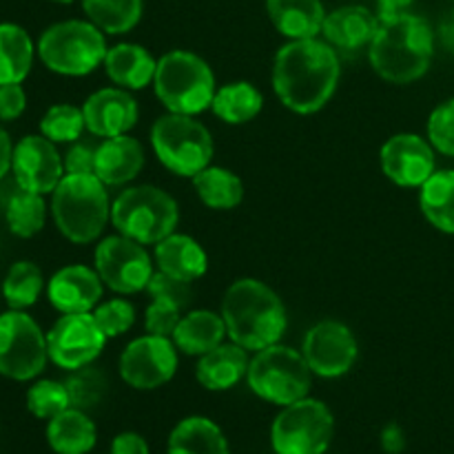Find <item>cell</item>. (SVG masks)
I'll list each match as a JSON object with an SVG mask.
<instances>
[{
  "label": "cell",
  "instance_id": "obj_30",
  "mask_svg": "<svg viewBox=\"0 0 454 454\" xmlns=\"http://www.w3.org/2000/svg\"><path fill=\"white\" fill-rule=\"evenodd\" d=\"M35 47L25 27L0 22V84H22L34 67Z\"/></svg>",
  "mask_w": 454,
  "mask_h": 454
},
{
  "label": "cell",
  "instance_id": "obj_44",
  "mask_svg": "<svg viewBox=\"0 0 454 454\" xmlns=\"http://www.w3.org/2000/svg\"><path fill=\"white\" fill-rule=\"evenodd\" d=\"M27 109V93L22 84H0V120L12 122Z\"/></svg>",
  "mask_w": 454,
  "mask_h": 454
},
{
  "label": "cell",
  "instance_id": "obj_24",
  "mask_svg": "<svg viewBox=\"0 0 454 454\" xmlns=\"http://www.w3.org/2000/svg\"><path fill=\"white\" fill-rule=\"evenodd\" d=\"M155 69H158V60L142 44L120 43L106 51V75L115 87L127 89V91H140L153 84Z\"/></svg>",
  "mask_w": 454,
  "mask_h": 454
},
{
  "label": "cell",
  "instance_id": "obj_31",
  "mask_svg": "<svg viewBox=\"0 0 454 454\" xmlns=\"http://www.w3.org/2000/svg\"><path fill=\"white\" fill-rule=\"evenodd\" d=\"M191 180H193V189L200 202L213 211H231V208H238L242 204L244 182L231 168L208 164Z\"/></svg>",
  "mask_w": 454,
  "mask_h": 454
},
{
  "label": "cell",
  "instance_id": "obj_35",
  "mask_svg": "<svg viewBox=\"0 0 454 454\" xmlns=\"http://www.w3.org/2000/svg\"><path fill=\"white\" fill-rule=\"evenodd\" d=\"M44 291V275L34 262H13L3 282V297L9 309L27 310L38 301Z\"/></svg>",
  "mask_w": 454,
  "mask_h": 454
},
{
  "label": "cell",
  "instance_id": "obj_8",
  "mask_svg": "<svg viewBox=\"0 0 454 454\" xmlns=\"http://www.w3.org/2000/svg\"><path fill=\"white\" fill-rule=\"evenodd\" d=\"M247 384L253 393L273 406H288L309 397L313 371L301 350L284 344L266 346L251 357Z\"/></svg>",
  "mask_w": 454,
  "mask_h": 454
},
{
  "label": "cell",
  "instance_id": "obj_21",
  "mask_svg": "<svg viewBox=\"0 0 454 454\" xmlns=\"http://www.w3.org/2000/svg\"><path fill=\"white\" fill-rule=\"evenodd\" d=\"M145 167V149L140 140L129 133L115 137H105L98 145L96 176L105 186L129 184L140 176Z\"/></svg>",
  "mask_w": 454,
  "mask_h": 454
},
{
  "label": "cell",
  "instance_id": "obj_1",
  "mask_svg": "<svg viewBox=\"0 0 454 454\" xmlns=\"http://www.w3.org/2000/svg\"><path fill=\"white\" fill-rule=\"evenodd\" d=\"M341 67L337 49L326 40H288L273 58V91L288 111L313 115L335 96Z\"/></svg>",
  "mask_w": 454,
  "mask_h": 454
},
{
  "label": "cell",
  "instance_id": "obj_7",
  "mask_svg": "<svg viewBox=\"0 0 454 454\" xmlns=\"http://www.w3.org/2000/svg\"><path fill=\"white\" fill-rule=\"evenodd\" d=\"M105 35L91 20H62L43 31L35 51L53 74L82 78L105 65Z\"/></svg>",
  "mask_w": 454,
  "mask_h": 454
},
{
  "label": "cell",
  "instance_id": "obj_38",
  "mask_svg": "<svg viewBox=\"0 0 454 454\" xmlns=\"http://www.w3.org/2000/svg\"><path fill=\"white\" fill-rule=\"evenodd\" d=\"M67 390H69L71 406L80 411L98 406L106 393V377L98 368L84 366L78 371H71L65 380Z\"/></svg>",
  "mask_w": 454,
  "mask_h": 454
},
{
  "label": "cell",
  "instance_id": "obj_32",
  "mask_svg": "<svg viewBox=\"0 0 454 454\" xmlns=\"http://www.w3.org/2000/svg\"><path fill=\"white\" fill-rule=\"evenodd\" d=\"M419 207L434 229L454 235V168L434 171L419 186Z\"/></svg>",
  "mask_w": 454,
  "mask_h": 454
},
{
  "label": "cell",
  "instance_id": "obj_40",
  "mask_svg": "<svg viewBox=\"0 0 454 454\" xmlns=\"http://www.w3.org/2000/svg\"><path fill=\"white\" fill-rule=\"evenodd\" d=\"M428 142L442 155L454 158V98L437 105L430 114Z\"/></svg>",
  "mask_w": 454,
  "mask_h": 454
},
{
  "label": "cell",
  "instance_id": "obj_29",
  "mask_svg": "<svg viewBox=\"0 0 454 454\" xmlns=\"http://www.w3.org/2000/svg\"><path fill=\"white\" fill-rule=\"evenodd\" d=\"M262 109H264V96L255 84L247 82V80H235L224 87H217L211 102V111L215 114V118L231 127L251 122L260 115Z\"/></svg>",
  "mask_w": 454,
  "mask_h": 454
},
{
  "label": "cell",
  "instance_id": "obj_23",
  "mask_svg": "<svg viewBox=\"0 0 454 454\" xmlns=\"http://www.w3.org/2000/svg\"><path fill=\"white\" fill-rule=\"evenodd\" d=\"M153 262L158 270L189 284L208 270V257L202 244L184 233H171L155 244Z\"/></svg>",
  "mask_w": 454,
  "mask_h": 454
},
{
  "label": "cell",
  "instance_id": "obj_15",
  "mask_svg": "<svg viewBox=\"0 0 454 454\" xmlns=\"http://www.w3.org/2000/svg\"><path fill=\"white\" fill-rule=\"evenodd\" d=\"M301 355L313 375L322 380H337L353 371L359 355L357 337L344 322L322 319L306 331Z\"/></svg>",
  "mask_w": 454,
  "mask_h": 454
},
{
  "label": "cell",
  "instance_id": "obj_4",
  "mask_svg": "<svg viewBox=\"0 0 454 454\" xmlns=\"http://www.w3.org/2000/svg\"><path fill=\"white\" fill-rule=\"evenodd\" d=\"M153 91L168 114L200 115L211 109L217 91L215 74L198 53L173 49L160 56Z\"/></svg>",
  "mask_w": 454,
  "mask_h": 454
},
{
  "label": "cell",
  "instance_id": "obj_25",
  "mask_svg": "<svg viewBox=\"0 0 454 454\" xmlns=\"http://www.w3.org/2000/svg\"><path fill=\"white\" fill-rule=\"evenodd\" d=\"M226 337H229V333H226L222 313L208 309H195L182 315L171 340L182 355L202 357L208 350L224 344Z\"/></svg>",
  "mask_w": 454,
  "mask_h": 454
},
{
  "label": "cell",
  "instance_id": "obj_47",
  "mask_svg": "<svg viewBox=\"0 0 454 454\" xmlns=\"http://www.w3.org/2000/svg\"><path fill=\"white\" fill-rule=\"evenodd\" d=\"M12 160H13V145L9 133L0 127V180L12 171Z\"/></svg>",
  "mask_w": 454,
  "mask_h": 454
},
{
  "label": "cell",
  "instance_id": "obj_43",
  "mask_svg": "<svg viewBox=\"0 0 454 454\" xmlns=\"http://www.w3.org/2000/svg\"><path fill=\"white\" fill-rule=\"evenodd\" d=\"M96 153H98L96 142L91 140L71 142L67 153L62 155L65 173H71V176H96Z\"/></svg>",
  "mask_w": 454,
  "mask_h": 454
},
{
  "label": "cell",
  "instance_id": "obj_34",
  "mask_svg": "<svg viewBox=\"0 0 454 454\" xmlns=\"http://www.w3.org/2000/svg\"><path fill=\"white\" fill-rule=\"evenodd\" d=\"M4 220H7L9 231L16 238L29 239L38 235L44 229L47 222V202L44 195L34 193V191H25L18 186L7 200L4 207Z\"/></svg>",
  "mask_w": 454,
  "mask_h": 454
},
{
  "label": "cell",
  "instance_id": "obj_46",
  "mask_svg": "<svg viewBox=\"0 0 454 454\" xmlns=\"http://www.w3.org/2000/svg\"><path fill=\"white\" fill-rule=\"evenodd\" d=\"M380 443H381V450L386 454H402L406 450V433L399 424L390 421L381 428L380 434Z\"/></svg>",
  "mask_w": 454,
  "mask_h": 454
},
{
  "label": "cell",
  "instance_id": "obj_42",
  "mask_svg": "<svg viewBox=\"0 0 454 454\" xmlns=\"http://www.w3.org/2000/svg\"><path fill=\"white\" fill-rule=\"evenodd\" d=\"M146 293H149L151 300H167L171 304L180 306L182 310H186L191 301V284L171 278L162 270H155L149 286H146Z\"/></svg>",
  "mask_w": 454,
  "mask_h": 454
},
{
  "label": "cell",
  "instance_id": "obj_3",
  "mask_svg": "<svg viewBox=\"0 0 454 454\" xmlns=\"http://www.w3.org/2000/svg\"><path fill=\"white\" fill-rule=\"evenodd\" d=\"M220 313L229 340L253 353L278 344L286 333V306L282 297L260 279H235L226 288Z\"/></svg>",
  "mask_w": 454,
  "mask_h": 454
},
{
  "label": "cell",
  "instance_id": "obj_14",
  "mask_svg": "<svg viewBox=\"0 0 454 454\" xmlns=\"http://www.w3.org/2000/svg\"><path fill=\"white\" fill-rule=\"evenodd\" d=\"M105 344L106 335L93 313L60 315L47 333L49 359L67 372L91 366L105 350Z\"/></svg>",
  "mask_w": 454,
  "mask_h": 454
},
{
  "label": "cell",
  "instance_id": "obj_22",
  "mask_svg": "<svg viewBox=\"0 0 454 454\" xmlns=\"http://www.w3.org/2000/svg\"><path fill=\"white\" fill-rule=\"evenodd\" d=\"M248 364H251V357H248L247 348H242L235 341H224L217 348L198 357L195 380L204 390L224 393V390L235 388L239 381L247 380Z\"/></svg>",
  "mask_w": 454,
  "mask_h": 454
},
{
  "label": "cell",
  "instance_id": "obj_37",
  "mask_svg": "<svg viewBox=\"0 0 454 454\" xmlns=\"http://www.w3.org/2000/svg\"><path fill=\"white\" fill-rule=\"evenodd\" d=\"M27 411L35 417V419L49 421L56 415L65 412L71 408L69 390H67L65 381L56 380H38L29 386L27 390Z\"/></svg>",
  "mask_w": 454,
  "mask_h": 454
},
{
  "label": "cell",
  "instance_id": "obj_9",
  "mask_svg": "<svg viewBox=\"0 0 454 454\" xmlns=\"http://www.w3.org/2000/svg\"><path fill=\"white\" fill-rule=\"evenodd\" d=\"M149 140L162 167L180 177L198 176L215 153L211 131L195 115H160L151 127Z\"/></svg>",
  "mask_w": 454,
  "mask_h": 454
},
{
  "label": "cell",
  "instance_id": "obj_5",
  "mask_svg": "<svg viewBox=\"0 0 454 454\" xmlns=\"http://www.w3.org/2000/svg\"><path fill=\"white\" fill-rule=\"evenodd\" d=\"M51 215L58 231L74 244H91L111 220L106 186L98 176L65 173L51 193Z\"/></svg>",
  "mask_w": 454,
  "mask_h": 454
},
{
  "label": "cell",
  "instance_id": "obj_36",
  "mask_svg": "<svg viewBox=\"0 0 454 454\" xmlns=\"http://www.w3.org/2000/svg\"><path fill=\"white\" fill-rule=\"evenodd\" d=\"M84 131H87V124H84L82 106L69 105V102L49 106L40 120V133L49 137L53 145H71L80 140Z\"/></svg>",
  "mask_w": 454,
  "mask_h": 454
},
{
  "label": "cell",
  "instance_id": "obj_19",
  "mask_svg": "<svg viewBox=\"0 0 454 454\" xmlns=\"http://www.w3.org/2000/svg\"><path fill=\"white\" fill-rule=\"evenodd\" d=\"M100 275L84 264L62 266L47 282V300L60 315L93 313L102 300Z\"/></svg>",
  "mask_w": 454,
  "mask_h": 454
},
{
  "label": "cell",
  "instance_id": "obj_2",
  "mask_svg": "<svg viewBox=\"0 0 454 454\" xmlns=\"http://www.w3.org/2000/svg\"><path fill=\"white\" fill-rule=\"evenodd\" d=\"M368 58L381 80L411 84L428 74L434 58V31L411 12L380 13V27L368 44Z\"/></svg>",
  "mask_w": 454,
  "mask_h": 454
},
{
  "label": "cell",
  "instance_id": "obj_16",
  "mask_svg": "<svg viewBox=\"0 0 454 454\" xmlns=\"http://www.w3.org/2000/svg\"><path fill=\"white\" fill-rule=\"evenodd\" d=\"M380 164L384 176L403 189H419L437 171L433 145L417 133L388 137L380 151Z\"/></svg>",
  "mask_w": 454,
  "mask_h": 454
},
{
  "label": "cell",
  "instance_id": "obj_28",
  "mask_svg": "<svg viewBox=\"0 0 454 454\" xmlns=\"http://www.w3.org/2000/svg\"><path fill=\"white\" fill-rule=\"evenodd\" d=\"M167 454H231L229 442L208 417H186L171 430Z\"/></svg>",
  "mask_w": 454,
  "mask_h": 454
},
{
  "label": "cell",
  "instance_id": "obj_10",
  "mask_svg": "<svg viewBox=\"0 0 454 454\" xmlns=\"http://www.w3.org/2000/svg\"><path fill=\"white\" fill-rule=\"evenodd\" d=\"M333 437L335 417L326 403L313 397L284 406L270 426L275 454H324Z\"/></svg>",
  "mask_w": 454,
  "mask_h": 454
},
{
  "label": "cell",
  "instance_id": "obj_12",
  "mask_svg": "<svg viewBox=\"0 0 454 454\" xmlns=\"http://www.w3.org/2000/svg\"><path fill=\"white\" fill-rule=\"evenodd\" d=\"M93 264L102 284L118 295L146 291L155 273V262L146 253L145 244L120 233L106 235L98 242Z\"/></svg>",
  "mask_w": 454,
  "mask_h": 454
},
{
  "label": "cell",
  "instance_id": "obj_18",
  "mask_svg": "<svg viewBox=\"0 0 454 454\" xmlns=\"http://www.w3.org/2000/svg\"><path fill=\"white\" fill-rule=\"evenodd\" d=\"M82 114L87 131L105 140L131 131L140 118V106L127 89L105 87L84 100Z\"/></svg>",
  "mask_w": 454,
  "mask_h": 454
},
{
  "label": "cell",
  "instance_id": "obj_13",
  "mask_svg": "<svg viewBox=\"0 0 454 454\" xmlns=\"http://www.w3.org/2000/svg\"><path fill=\"white\" fill-rule=\"evenodd\" d=\"M177 346L171 337L142 335L127 344L118 362L120 377L136 390H155L168 384L177 372Z\"/></svg>",
  "mask_w": 454,
  "mask_h": 454
},
{
  "label": "cell",
  "instance_id": "obj_51",
  "mask_svg": "<svg viewBox=\"0 0 454 454\" xmlns=\"http://www.w3.org/2000/svg\"><path fill=\"white\" fill-rule=\"evenodd\" d=\"M452 3H454V0H452Z\"/></svg>",
  "mask_w": 454,
  "mask_h": 454
},
{
  "label": "cell",
  "instance_id": "obj_17",
  "mask_svg": "<svg viewBox=\"0 0 454 454\" xmlns=\"http://www.w3.org/2000/svg\"><path fill=\"white\" fill-rule=\"evenodd\" d=\"M12 173L20 189L47 195L53 193L65 177V162L56 145L43 133L25 136L13 146Z\"/></svg>",
  "mask_w": 454,
  "mask_h": 454
},
{
  "label": "cell",
  "instance_id": "obj_20",
  "mask_svg": "<svg viewBox=\"0 0 454 454\" xmlns=\"http://www.w3.org/2000/svg\"><path fill=\"white\" fill-rule=\"evenodd\" d=\"M377 27H380V16L371 9L364 4H344L326 13L322 35L333 49L359 51L372 43Z\"/></svg>",
  "mask_w": 454,
  "mask_h": 454
},
{
  "label": "cell",
  "instance_id": "obj_27",
  "mask_svg": "<svg viewBox=\"0 0 454 454\" xmlns=\"http://www.w3.org/2000/svg\"><path fill=\"white\" fill-rule=\"evenodd\" d=\"M47 443L56 454H89L96 448L98 430L87 411L67 408L47 421Z\"/></svg>",
  "mask_w": 454,
  "mask_h": 454
},
{
  "label": "cell",
  "instance_id": "obj_39",
  "mask_svg": "<svg viewBox=\"0 0 454 454\" xmlns=\"http://www.w3.org/2000/svg\"><path fill=\"white\" fill-rule=\"evenodd\" d=\"M93 317H96L98 326L102 328L106 340H111V337H120L131 331L133 324H136V306L124 297H114V300L100 301L93 309Z\"/></svg>",
  "mask_w": 454,
  "mask_h": 454
},
{
  "label": "cell",
  "instance_id": "obj_26",
  "mask_svg": "<svg viewBox=\"0 0 454 454\" xmlns=\"http://www.w3.org/2000/svg\"><path fill=\"white\" fill-rule=\"evenodd\" d=\"M266 13L288 40L317 38L326 20L322 0H266Z\"/></svg>",
  "mask_w": 454,
  "mask_h": 454
},
{
  "label": "cell",
  "instance_id": "obj_11",
  "mask_svg": "<svg viewBox=\"0 0 454 454\" xmlns=\"http://www.w3.org/2000/svg\"><path fill=\"white\" fill-rule=\"evenodd\" d=\"M49 362L47 333L25 310L0 315V375L13 381H31Z\"/></svg>",
  "mask_w": 454,
  "mask_h": 454
},
{
  "label": "cell",
  "instance_id": "obj_45",
  "mask_svg": "<svg viewBox=\"0 0 454 454\" xmlns=\"http://www.w3.org/2000/svg\"><path fill=\"white\" fill-rule=\"evenodd\" d=\"M111 454H151L149 443L137 433H120L111 442Z\"/></svg>",
  "mask_w": 454,
  "mask_h": 454
},
{
  "label": "cell",
  "instance_id": "obj_49",
  "mask_svg": "<svg viewBox=\"0 0 454 454\" xmlns=\"http://www.w3.org/2000/svg\"><path fill=\"white\" fill-rule=\"evenodd\" d=\"M415 3V0H377L380 4V13H397V12H408V7Z\"/></svg>",
  "mask_w": 454,
  "mask_h": 454
},
{
  "label": "cell",
  "instance_id": "obj_48",
  "mask_svg": "<svg viewBox=\"0 0 454 454\" xmlns=\"http://www.w3.org/2000/svg\"><path fill=\"white\" fill-rule=\"evenodd\" d=\"M439 38H442V44L448 49V51L454 53V9L446 13V18L439 25Z\"/></svg>",
  "mask_w": 454,
  "mask_h": 454
},
{
  "label": "cell",
  "instance_id": "obj_41",
  "mask_svg": "<svg viewBox=\"0 0 454 454\" xmlns=\"http://www.w3.org/2000/svg\"><path fill=\"white\" fill-rule=\"evenodd\" d=\"M184 310L167 300H151L145 310V328L149 335L173 337Z\"/></svg>",
  "mask_w": 454,
  "mask_h": 454
},
{
  "label": "cell",
  "instance_id": "obj_33",
  "mask_svg": "<svg viewBox=\"0 0 454 454\" xmlns=\"http://www.w3.org/2000/svg\"><path fill=\"white\" fill-rule=\"evenodd\" d=\"M87 20L106 35H122L136 29L145 13V0H80Z\"/></svg>",
  "mask_w": 454,
  "mask_h": 454
},
{
  "label": "cell",
  "instance_id": "obj_50",
  "mask_svg": "<svg viewBox=\"0 0 454 454\" xmlns=\"http://www.w3.org/2000/svg\"><path fill=\"white\" fill-rule=\"evenodd\" d=\"M49 3H56V4H71V3H75V0H49Z\"/></svg>",
  "mask_w": 454,
  "mask_h": 454
},
{
  "label": "cell",
  "instance_id": "obj_6",
  "mask_svg": "<svg viewBox=\"0 0 454 454\" xmlns=\"http://www.w3.org/2000/svg\"><path fill=\"white\" fill-rule=\"evenodd\" d=\"M180 222L176 198L153 184H137L124 189L111 204V224L120 235L140 244H158Z\"/></svg>",
  "mask_w": 454,
  "mask_h": 454
}]
</instances>
